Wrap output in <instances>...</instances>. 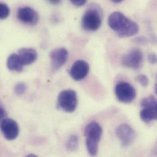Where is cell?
<instances>
[{"mask_svg":"<svg viewBox=\"0 0 157 157\" xmlns=\"http://www.w3.org/2000/svg\"><path fill=\"white\" fill-rule=\"evenodd\" d=\"M135 42L138 44H145L147 43V39L144 37H139L135 39Z\"/></svg>","mask_w":157,"mask_h":157,"instance_id":"22","label":"cell"},{"mask_svg":"<svg viewBox=\"0 0 157 157\" xmlns=\"http://www.w3.org/2000/svg\"><path fill=\"white\" fill-rule=\"evenodd\" d=\"M148 60L151 64H155L157 63V55L155 53H151L148 56Z\"/></svg>","mask_w":157,"mask_h":157,"instance_id":"20","label":"cell"},{"mask_svg":"<svg viewBox=\"0 0 157 157\" xmlns=\"http://www.w3.org/2000/svg\"><path fill=\"white\" fill-rule=\"evenodd\" d=\"M89 72V64L83 60H78L72 65L70 75L75 81H81L85 78Z\"/></svg>","mask_w":157,"mask_h":157,"instance_id":"11","label":"cell"},{"mask_svg":"<svg viewBox=\"0 0 157 157\" xmlns=\"http://www.w3.org/2000/svg\"><path fill=\"white\" fill-rule=\"evenodd\" d=\"M116 134L124 147H128L131 145L134 142L136 136L133 128L125 124H121L116 128Z\"/></svg>","mask_w":157,"mask_h":157,"instance_id":"7","label":"cell"},{"mask_svg":"<svg viewBox=\"0 0 157 157\" xmlns=\"http://www.w3.org/2000/svg\"><path fill=\"white\" fill-rule=\"evenodd\" d=\"M102 133V128L98 122L92 121L86 125L84 130L86 145L90 155L94 157L97 155L98 144Z\"/></svg>","mask_w":157,"mask_h":157,"instance_id":"2","label":"cell"},{"mask_svg":"<svg viewBox=\"0 0 157 157\" xmlns=\"http://www.w3.org/2000/svg\"><path fill=\"white\" fill-rule=\"evenodd\" d=\"M58 104L59 108L65 112H74L78 105L77 92L72 89L63 90L58 96Z\"/></svg>","mask_w":157,"mask_h":157,"instance_id":"3","label":"cell"},{"mask_svg":"<svg viewBox=\"0 0 157 157\" xmlns=\"http://www.w3.org/2000/svg\"><path fill=\"white\" fill-rule=\"evenodd\" d=\"M140 116L141 119L146 123L157 120V106L143 107V109L140 111Z\"/></svg>","mask_w":157,"mask_h":157,"instance_id":"13","label":"cell"},{"mask_svg":"<svg viewBox=\"0 0 157 157\" xmlns=\"http://www.w3.org/2000/svg\"><path fill=\"white\" fill-rule=\"evenodd\" d=\"M108 25L121 38L129 37L139 32L138 25L120 12H114L109 15Z\"/></svg>","mask_w":157,"mask_h":157,"instance_id":"1","label":"cell"},{"mask_svg":"<svg viewBox=\"0 0 157 157\" xmlns=\"http://www.w3.org/2000/svg\"><path fill=\"white\" fill-rule=\"evenodd\" d=\"M142 108L151 106H157V99L154 95H149L144 98L141 101Z\"/></svg>","mask_w":157,"mask_h":157,"instance_id":"16","label":"cell"},{"mask_svg":"<svg viewBox=\"0 0 157 157\" xmlns=\"http://www.w3.org/2000/svg\"><path fill=\"white\" fill-rule=\"evenodd\" d=\"M102 18L100 13L94 9L87 10L82 18V28L87 31H95L101 26Z\"/></svg>","mask_w":157,"mask_h":157,"instance_id":"6","label":"cell"},{"mask_svg":"<svg viewBox=\"0 0 157 157\" xmlns=\"http://www.w3.org/2000/svg\"><path fill=\"white\" fill-rule=\"evenodd\" d=\"M122 64L126 67L138 69L140 68L143 62L142 51L137 48L130 50L122 57Z\"/></svg>","mask_w":157,"mask_h":157,"instance_id":"5","label":"cell"},{"mask_svg":"<svg viewBox=\"0 0 157 157\" xmlns=\"http://www.w3.org/2000/svg\"><path fill=\"white\" fill-rule=\"evenodd\" d=\"M10 13V9L9 7L4 3L0 2V20L6 19Z\"/></svg>","mask_w":157,"mask_h":157,"instance_id":"17","label":"cell"},{"mask_svg":"<svg viewBox=\"0 0 157 157\" xmlns=\"http://www.w3.org/2000/svg\"><path fill=\"white\" fill-rule=\"evenodd\" d=\"M6 112L3 107V106L2 105V104L0 102V122L4 119V118L6 117Z\"/></svg>","mask_w":157,"mask_h":157,"instance_id":"21","label":"cell"},{"mask_svg":"<svg viewBox=\"0 0 157 157\" xmlns=\"http://www.w3.org/2000/svg\"><path fill=\"white\" fill-rule=\"evenodd\" d=\"M7 67L11 71L21 72L23 69L24 65L18 54L13 53L7 60Z\"/></svg>","mask_w":157,"mask_h":157,"instance_id":"14","label":"cell"},{"mask_svg":"<svg viewBox=\"0 0 157 157\" xmlns=\"http://www.w3.org/2000/svg\"><path fill=\"white\" fill-rule=\"evenodd\" d=\"M111 1L115 3H119V2H122L123 0H111Z\"/></svg>","mask_w":157,"mask_h":157,"instance_id":"25","label":"cell"},{"mask_svg":"<svg viewBox=\"0 0 157 157\" xmlns=\"http://www.w3.org/2000/svg\"><path fill=\"white\" fill-rule=\"evenodd\" d=\"M136 80L143 87H146L149 84V78L145 75H140L136 78Z\"/></svg>","mask_w":157,"mask_h":157,"instance_id":"19","label":"cell"},{"mask_svg":"<svg viewBox=\"0 0 157 157\" xmlns=\"http://www.w3.org/2000/svg\"><path fill=\"white\" fill-rule=\"evenodd\" d=\"M52 66L53 70L60 69L67 62L69 57V52L64 48H59L53 50L50 55Z\"/></svg>","mask_w":157,"mask_h":157,"instance_id":"9","label":"cell"},{"mask_svg":"<svg viewBox=\"0 0 157 157\" xmlns=\"http://www.w3.org/2000/svg\"><path fill=\"white\" fill-rule=\"evenodd\" d=\"M0 128L4 138L7 140H14L18 136L19 127L12 119H4L1 122Z\"/></svg>","mask_w":157,"mask_h":157,"instance_id":"8","label":"cell"},{"mask_svg":"<svg viewBox=\"0 0 157 157\" xmlns=\"http://www.w3.org/2000/svg\"><path fill=\"white\" fill-rule=\"evenodd\" d=\"M26 90V86L23 82H18L17 83L15 87H14V91L16 94L20 95L23 94Z\"/></svg>","mask_w":157,"mask_h":157,"instance_id":"18","label":"cell"},{"mask_svg":"<svg viewBox=\"0 0 157 157\" xmlns=\"http://www.w3.org/2000/svg\"><path fill=\"white\" fill-rule=\"evenodd\" d=\"M115 94L117 100L124 103L132 102L136 96L135 87L130 83L125 81L119 82L116 84Z\"/></svg>","mask_w":157,"mask_h":157,"instance_id":"4","label":"cell"},{"mask_svg":"<svg viewBox=\"0 0 157 157\" xmlns=\"http://www.w3.org/2000/svg\"><path fill=\"white\" fill-rule=\"evenodd\" d=\"M28 157H37L36 155H34V154H29L28 155Z\"/></svg>","mask_w":157,"mask_h":157,"instance_id":"26","label":"cell"},{"mask_svg":"<svg viewBox=\"0 0 157 157\" xmlns=\"http://www.w3.org/2000/svg\"><path fill=\"white\" fill-rule=\"evenodd\" d=\"M17 17L22 23L30 25H34L39 21L38 13L29 7H23L18 9Z\"/></svg>","mask_w":157,"mask_h":157,"instance_id":"10","label":"cell"},{"mask_svg":"<svg viewBox=\"0 0 157 157\" xmlns=\"http://www.w3.org/2000/svg\"><path fill=\"white\" fill-rule=\"evenodd\" d=\"M71 2L76 6H81L84 5L87 0H70Z\"/></svg>","mask_w":157,"mask_h":157,"instance_id":"23","label":"cell"},{"mask_svg":"<svg viewBox=\"0 0 157 157\" xmlns=\"http://www.w3.org/2000/svg\"><path fill=\"white\" fill-rule=\"evenodd\" d=\"M21 62L24 66H28L34 63L37 58V53L31 48H21L18 53Z\"/></svg>","mask_w":157,"mask_h":157,"instance_id":"12","label":"cell"},{"mask_svg":"<svg viewBox=\"0 0 157 157\" xmlns=\"http://www.w3.org/2000/svg\"><path fill=\"white\" fill-rule=\"evenodd\" d=\"M51 3L53 4H58L61 0H48Z\"/></svg>","mask_w":157,"mask_h":157,"instance_id":"24","label":"cell"},{"mask_svg":"<svg viewBox=\"0 0 157 157\" xmlns=\"http://www.w3.org/2000/svg\"><path fill=\"white\" fill-rule=\"evenodd\" d=\"M78 146L79 139L78 136L75 135H71L66 144V148L67 151L75 152L78 150Z\"/></svg>","mask_w":157,"mask_h":157,"instance_id":"15","label":"cell"}]
</instances>
